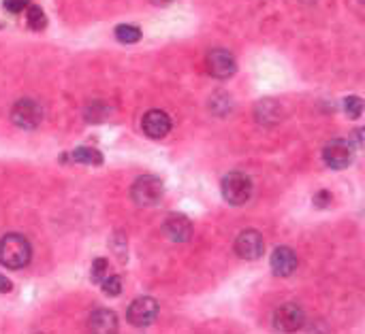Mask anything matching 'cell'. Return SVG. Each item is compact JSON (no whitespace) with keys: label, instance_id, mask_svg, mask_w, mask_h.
<instances>
[{"label":"cell","instance_id":"25","mask_svg":"<svg viewBox=\"0 0 365 334\" xmlns=\"http://www.w3.org/2000/svg\"><path fill=\"white\" fill-rule=\"evenodd\" d=\"M152 3H154V5H171L173 0H152Z\"/></svg>","mask_w":365,"mask_h":334},{"label":"cell","instance_id":"15","mask_svg":"<svg viewBox=\"0 0 365 334\" xmlns=\"http://www.w3.org/2000/svg\"><path fill=\"white\" fill-rule=\"evenodd\" d=\"M115 38H118L120 43H137L141 38V30L137 26H130V24H120L118 28H115Z\"/></svg>","mask_w":365,"mask_h":334},{"label":"cell","instance_id":"19","mask_svg":"<svg viewBox=\"0 0 365 334\" xmlns=\"http://www.w3.org/2000/svg\"><path fill=\"white\" fill-rule=\"evenodd\" d=\"M107 113H109V107H107L105 103H101V101L92 103V105L86 109V117H88V122H103L105 117H107Z\"/></svg>","mask_w":365,"mask_h":334},{"label":"cell","instance_id":"18","mask_svg":"<svg viewBox=\"0 0 365 334\" xmlns=\"http://www.w3.org/2000/svg\"><path fill=\"white\" fill-rule=\"evenodd\" d=\"M107 274H109V262L105 258H96L92 262V268H90V279L94 283H101L107 277Z\"/></svg>","mask_w":365,"mask_h":334},{"label":"cell","instance_id":"7","mask_svg":"<svg viewBox=\"0 0 365 334\" xmlns=\"http://www.w3.org/2000/svg\"><path fill=\"white\" fill-rule=\"evenodd\" d=\"M207 70L216 79H228L237 70V62L228 49H211L207 53Z\"/></svg>","mask_w":365,"mask_h":334},{"label":"cell","instance_id":"10","mask_svg":"<svg viewBox=\"0 0 365 334\" xmlns=\"http://www.w3.org/2000/svg\"><path fill=\"white\" fill-rule=\"evenodd\" d=\"M141 128L150 139H165L171 132V117L161 109H152L143 115Z\"/></svg>","mask_w":365,"mask_h":334},{"label":"cell","instance_id":"21","mask_svg":"<svg viewBox=\"0 0 365 334\" xmlns=\"http://www.w3.org/2000/svg\"><path fill=\"white\" fill-rule=\"evenodd\" d=\"M344 111L349 113V117H353V120H359L363 113V101L359 96H349L344 101Z\"/></svg>","mask_w":365,"mask_h":334},{"label":"cell","instance_id":"20","mask_svg":"<svg viewBox=\"0 0 365 334\" xmlns=\"http://www.w3.org/2000/svg\"><path fill=\"white\" fill-rule=\"evenodd\" d=\"M103 283V292H105V296H120V292H122V279L120 277H115V274H107V277L101 281Z\"/></svg>","mask_w":365,"mask_h":334},{"label":"cell","instance_id":"16","mask_svg":"<svg viewBox=\"0 0 365 334\" xmlns=\"http://www.w3.org/2000/svg\"><path fill=\"white\" fill-rule=\"evenodd\" d=\"M257 117H259V122H278L280 120V109H278V105L274 101L259 103Z\"/></svg>","mask_w":365,"mask_h":334},{"label":"cell","instance_id":"9","mask_svg":"<svg viewBox=\"0 0 365 334\" xmlns=\"http://www.w3.org/2000/svg\"><path fill=\"white\" fill-rule=\"evenodd\" d=\"M305 324V313L299 305H282L274 313V328L280 332H295Z\"/></svg>","mask_w":365,"mask_h":334},{"label":"cell","instance_id":"12","mask_svg":"<svg viewBox=\"0 0 365 334\" xmlns=\"http://www.w3.org/2000/svg\"><path fill=\"white\" fill-rule=\"evenodd\" d=\"M297 268V255L291 247H276L272 253V270L278 277H288Z\"/></svg>","mask_w":365,"mask_h":334},{"label":"cell","instance_id":"1","mask_svg":"<svg viewBox=\"0 0 365 334\" xmlns=\"http://www.w3.org/2000/svg\"><path fill=\"white\" fill-rule=\"evenodd\" d=\"M32 258V247L22 234H5L0 239V264L7 268H24Z\"/></svg>","mask_w":365,"mask_h":334},{"label":"cell","instance_id":"11","mask_svg":"<svg viewBox=\"0 0 365 334\" xmlns=\"http://www.w3.org/2000/svg\"><path fill=\"white\" fill-rule=\"evenodd\" d=\"M163 230L173 243H186L192 237V224L182 213H171L165 220Z\"/></svg>","mask_w":365,"mask_h":334},{"label":"cell","instance_id":"2","mask_svg":"<svg viewBox=\"0 0 365 334\" xmlns=\"http://www.w3.org/2000/svg\"><path fill=\"white\" fill-rule=\"evenodd\" d=\"M222 198L233 205V207H242L250 201V196H252V179L246 175V172H228L224 179H222Z\"/></svg>","mask_w":365,"mask_h":334},{"label":"cell","instance_id":"8","mask_svg":"<svg viewBox=\"0 0 365 334\" xmlns=\"http://www.w3.org/2000/svg\"><path fill=\"white\" fill-rule=\"evenodd\" d=\"M265 251L263 234L257 230H244L235 239V253L244 260H259Z\"/></svg>","mask_w":365,"mask_h":334},{"label":"cell","instance_id":"5","mask_svg":"<svg viewBox=\"0 0 365 334\" xmlns=\"http://www.w3.org/2000/svg\"><path fill=\"white\" fill-rule=\"evenodd\" d=\"M126 318L134 328H148L158 318V303L150 296L134 298L126 311Z\"/></svg>","mask_w":365,"mask_h":334},{"label":"cell","instance_id":"6","mask_svg":"<svg viewBox=\"0 0 365 334\" xmlns=\"http://www.w3.org/2000/svg\"><path fill=\"white\" fill-rule=\"evenodd\" d=\"M353 145L351 141L344 139H333L322 147V160L325 164L333 168V170H342L353 162Z\"/></svg>","mask_w":365,"mask_h":334},{"label":"cell","instance_id":"17","mask_svg":"<svg viewBox=\"0 0 365 334\" xmlns=\"http://www.w3.org/2000/svg\"><path fill=\"white\" fill-rule=\"evenodd\" d=\"M26 22L32 30H43L47 26V17H45V11L36 5H30L28 11H26Z\"/></svg>","mask_w":365,"mask_h":334},{"label":"cell","instance_id":"14","mask_svg":"<svg viewBox=\"0 0 365 334\" xmlns=\"http://www.w3.org/2000/svg\"><path fill=\"white\" fill-rule=\"evenodd\" d=\"M71 160L73 162H80V164H92V166H99L103 164V153L94 147H77L71 151Z\"/></svg>","mask_w":365,"mask_h":334},{"label":"cell","instance_id":"13","mask_svg":"<svg viewBox=\"0 0 365 334\" xmlns=\"http://www.w3.org/2000/svg\"><path fill=\"white\" fill-rule=\"evenodd\" d=\"M92 332H99V334H109V332H118V316H115L113 311L107 309H96L90 322H88Z\"/></svg>","mask_w":365,"mask_h":334},{"label":"cell","instance_id":"24","mask_svg":"<svg viewBox=\"0 0 365 334\" xmlns=\"http://www.w3.org/2000/svg\"><path fill=\"white\" fill-rule=\"evenodd\" d=\"M13 290V283L5 277V274H0V294H9Z\"/></svg>","mask_w":365,"mask_h":334},{"label":"cell","instance_id":"22","mask_svg":"<svg viewBox=\"0 0 365 334\" xmlns=\"http://www.w3.org/2000/svg\"><path fill=\"white\" fill-rule=\"evenodd\" d=\"M9 13H22L24 9L30 7V0H5V5H3Z\"/></svg>","mask_w":365,"mask_h":334},{"label":"cell","instance_id":"23","mask_svg":"<svg viewBox=\"0 0 365 334\" xmlns=\"http://www.w3.org/2000/svg\"><path fill=\"white\" fill-rule=\"evenodd\" d=\"M331 201H333V196H331L329 192H327V190L316 192V194H314V198H312V203H314L316 207H320V209L329 207V205H331Z\"/></svg>","mask_w":365,"mask_h":334},{"label":"cell","instance_id":"3","mask_svg":"<svg viewBox=\"0 0 365 334\" xmlns=\"http://www.w3.org/2000/svg\"><path fill=\"white\" fill-rule=\"evenodd\" d=\"M163 194H165V185L158 177L154 175H143L139 177L137 181L132 183L130 188V198L134 205L139 207H154L163 201Z\"/></svg>","mask_w":365,"mask_h":334},{"label":"cell","instance_id":"4","mask_svg":"<svg viewBox=\"0 0 365 334\" xmlns=\"http://www.w3.org/2000/svg\"><path fill=\"white\" fill-rule=\"evenodd\" d=\"M11 122L17 128L24 130H34L43 122V107L32 98H22L11 107Z\"/></svg>","mask_w":365,"mask_h":334}]
</instances>
